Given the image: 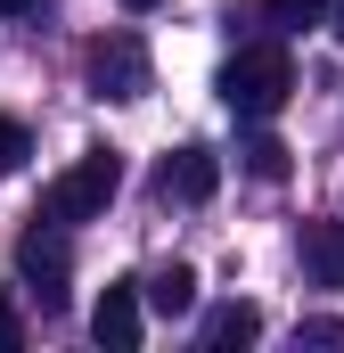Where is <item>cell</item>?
<instances>
[{
    "mask_svg": "<svg viewBox=\"0 0 344 353\" xmlns=\"http://www.w3.org/2000/svg\"><path fill=\"white\" fill-rule=\"evenodd\" d=\"M287 90H295V66H287V50H279V41H255V50H238V58L222 66V107H230V115H246V123L279 115V107H287Z\"/></svg>",
    "mask_w": 344,
    "mask_h": 353,
    "instance_id": "6da1fadb",
    "label": "cell"
},
{
    "mask_svg": "<svg viewBox=\"0 0 344 353\" xmlns=\"http://www.w3.org/2000/svg\"><path fill=\"white\" fill-rule=\"evenodd\" d=\"M123 189V165H115V148H90L83 165H66V173L41 189V222H90V214H107V197Z\"/></svg>",
    "mask_w": 344,
    "mask_h": 353,
    "instance_id": "7a4b0ae2",
    "label": "cell"
},
{
    "mask_svg": "<svg viewBox=\"0 0 344 353\" xmlns=\"http://www.w3.org/2000/svg\"><path fill=\"white\" fill-rule=\"evenodd\" d=\"M90 90H98V99H148V41H140V33L90 41Z\"/></svg>",
    "mask_w": 344,
    "mask_h": 353,
    "instance_id": "3957f363",
    "label": "cell"
},
{
    "mask_svg": "<svg viewBox=\"0 0 344 353\" xmlns=\"http://www.w3.org/2000/svg\"><path fill=\"white\" fill-rule=\"evenodd\" d=\"M17 271L33 279V296H41V304H66V271H74V255H66L58 222H41V230H25V239H17Z\"/></svg>",
    "mask_w": 344,
    "mask_h": 353,
    "instance_id": "277c9868",
    "label": "cell"
},
{
    "mask_svg": "<svg viewBox=\"0 0 344 353\" xmlns=\"http://www.w3.org/2000/svg\"><path fill=\"white\" fill-rule=\"evenodd\" d=\"M156 189H164L172 205H205L213 189H222V165H213V148H172L164 173H156Z\"/></svg>",
    "mask_w": 344,
    "mask_h": 353,
    "instance_id": "5b68a950",
    "label": "cell"
},
{
    "mask_svg": "<svg viewBox=\"0 0 344 353\" xmlns=\"http://www.w3.org/2000/svg\"><path fill=\"white\" fill-rule=\"evenodd\" d=\"M90 337H98L107 353H131V345H140V288H131V279H115V288L98 296V312H90Z\"/></svg>",
    "mask_w": 344,
    "mask_h": 353,
    "instance_id": "8992f818",
    "label": "cell"
},
{
    "mask_svg": "<svg viewBox=\"0 0 344 353\" xmlns=\"http://www.w3.org/2000/svg\"><path fill=\"white\" fill-rule=\"evenodd\" d=\"M303 271L312 288H344V222H303Z\"/></svg>",
    "mask_w": 344,
    "mask_h": 353,
    "instance_id": "52a82bcc",
    "label": "cell"
},
{
    "mask_svg": "<svg viewBox=\"0 0 344 353\" xmlns=\"http://www.w3.org/2000/svg\"><path fill=\"white\" fill-rule=\"evenodd\" d=\"M262 337V312L255 304H222V312H205V345L230 353V345H255Z\"/></svg>",
    "mask_w": 344,
    "mask_h": 353,
    "instance_id": "ba28073f",
    "label": "cell"
},
{
    "mask_svg": "<svg viewBox=\"0 0 344 353\" xmlns=\"http://www.w3.org/2000/svg\"><path fill=\"white\" fill-rule=\"evenodd\" d=\"M148 304H156V312H189V304H197V271L189 263H172V271H156V279H148Z\"/></svg>",
    "mask_w": 344,
    "mask_h": 353,
    "instance_id": "9c48e42d",
    "label": "cell"
},
{
    "mask_svg": "<svg viewBox=\"0 0 344 353\" xmlns=\"http://www.w3.org/2000/svg\"><path fill=\"white\" fill-rule=\"evenodd\" d=\"M246 173L255 181H287V148L279 140H246Z\"/></svg>",
    "mask_w": 344,
    "mask_h": 353,
    "instance_id": "30bf717a",
    "label": "cell"
},
{
    "mask_svg": "<svg viewBox=\"0 0 344 353\" xmlns=\"http://www.w3.org/2000/svg\"><path fill=\"white\" fill-rule=\"evenodd\" d=\"M320 17H328V0H270V25H287V33H303Z\"/></svg>",
    "mask_w": 344,
    "mask_h": 353,
    "instance_id": "8fae6325",
    "label": "cell"
},
{
    "mask_svg": "<svg viewBox=\"0 0 344 353\" xmlns=\"http://www.w3.org/2000/svg\"><path fill=\"white\" fill-rule=\"evenodd\" d=\"M25 157H33V140H25V123H17V115H0V173H17Z\"/></svg>",
    "mask_w": 344,
    "mask_h": 353,
    "instance_id": "7c38bea8",
    "label": "cell"
},
{
    "mask_svg": "<svg viewBox=\"0 0 344 353\" xmlns=\"http://www.w3.org/2000/svg\"><path fill=\"white\" fill-rule=\"evenodd\" d=\"M303 345H344V321H303Z\"/></svg>",
    "mask_w": 344,
    "mask_h": 353,
    "instance_id": "4fadbf2b",
    "label": "cell"
},
{
    "mask_svg": "<svg viewBox=\"0 0 344 353\" xmlns=\"http://www.w3.org/2000/svg\"><path fill=\"white\" fill-rule=\"evenodd\" d=\"M17 345H25V321H17V312L0 304V353H17Z\"/></svg>",
    "mask_w": 344,
    "mask_h": 353,
    "instance_id": "5bb4252c",
    "label": "cell"
},
{
    "mask_svg": "<svg viewBox=\"0 0 344 353\" xmlns=\"http://www.w3.org/2000/svg\"><path fill=\"white\" fill-rule=\"evenodd\" d=\"M328 33H336V41H344V0H328Z\"/></svg>",
    "mask_w": 344,
    "mask_h": 353,
    "instance_id": "9a60e30c",
    "label": "cell"
},
{
    "mask_svg": "<svg viewBox=\"0 0 344 353\" xmlns=\"http://www.w3.org/2000/svg\"><path fill=\"white\" fill-rule=\"evenodd\" d=\"M25 8H41V0H0V17H25Z\"/></svg>",
    "mask_w": 344,
    "mask_h": 353,
    "instance_id": "2e32d148",
    "label": "cell"
},
{
    "mask_svg": "<svg viewBox=\"0 0 344 353\" xmlns=\"http://www.w3.org/2000/svg\"><path fill=\"white\" fill-rule=\"evenodd\" d=\"M123 8H156V0H123Z\"/></svg>",
    "mask_w": 344,
    "mask_h": 353,
    "instance_id": "e0dca14e",
    "label": "cell"
}]
</instances>
